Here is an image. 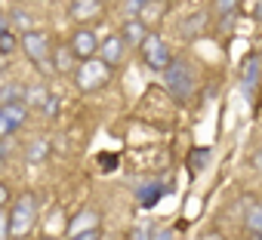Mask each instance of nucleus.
Returning <instances> with one entry per match:
<instances>
[{"mask_svg": "<svg viewBox=\"0 0 262 240\" xmlns=\"http://www.w3.org/2000/svg\"><path fill=\"white\" fill-rule=\"evenodd\" d=\"M7 22H10V28H13V25H25V28H31V19H28V13H22V10H16Z\"/></svg>", "mask_w": 262, "mask_h": 240, "instance_id": "26", "label": "nucleus"}, {"mask_svg": "<svg viewBox=\"0 0 262 240\" xmlns=\"http://www.w3.org/2000/svg\"><path fill=\"white\" fill-rule=\"evenodd\" d=\"M7 28H10V22H7L4 16H0V31H7Z\"/></svg>", "mask_w": 262, "mask_h": 240, "instance_id": "34", "label": "nucleus"}, {"mask_svg": "<svg viewBox=\"0 0 262 240\" xmlns=\"http://www.w3.org/2000/svg\"><path fill=\"white\" fill-rule=\"evenodd\" d=\"M68 240H102V231L99 228H86L80 234H68Z\"/></svg>", "mask_w": 262, "mask_h": 240, "instance_id": "25", "label": "nucleus"}, {"mask_svg": "<svg viewBox=\"0 0 262 240\" xmlns=\"http://www.w3.org/2000/svg\"><path fill=\"white\" fill-rule=\"evenodd\" d=\"M7 219H10V237H25L34 228V222H37V200H34V194H22L13 203V209L7 212Z\"/></svg>", "mask_w": 262, "mask_h": 240, "instance_id": "3", "label": "nucleus"}, {"mask_svg": "<svg viewBox=\"0 0 262 240\" xmlns=\"http://www.w3.org/2000/svg\"><path fill=\"white\" fill-rule=\"evenodd\" d=\"M16 50H19V37L13 34V28L0 31V59H10Z\"/></svg>", "mask_w": 262, "mask_h": 240, "instance_id": "19", "label": "nucleus"}, {"mask_svg": "<svg viewBox=\"0 0 262 240\" xmlns=\"http://www.w3.org/2000/svg\"><path fill=\"white\" fill-rule=\"evenodd\" d=\"M22 83H4L0 86V102H16V99H22Z\"/></svg>", "mask_w": 262, "mask_h": 240, "instance_id": "22", "label": "nucleus"}, {"mask_svg": "<svg viewBox=\"0 0 262 240\" xmlns=\"http://www.w3.org/2000/svg\"><path fill=\"white\" fill-rule=\"evenodd\" d=\"M71 53H74V59L80 62V59H93L96 56V50H99V37H96V31H90V28H77L74 34H71Z\"/></svg>", "mask_w": 262, "mask_h": 240, "instance_id": "7", "label": "nucleus"}, {"mask_svg": "<svg viewBox=\"0 0 262 240\" xmlns=\"http://www.w3.org/2000/svg\"><path fill=\"white\" fill-rule=\"evenodd\" d=\"M253 166L262 173V151H256V154H253Z\"/></svg>", "mask_w": 262, "mask_h": 240, "instance_id": "32", "label": "nucleus"}, {"mask_svg": "<svg viewBox=\"0 0 262 240\" xmlns=\"http://www.w3.org/2000/svg\"><path fill=\"white\" fill-rule=\"evenodd\" d=\"M7 203H10V188L0 182V206H7Z\"/></svg>", "mask_w": 262, "mask_h": 240, "instance_id": "30", "label": "nucleus"}, {"mask_svg": "<svg viewBox=\"0 0 262 240\" xmlns=\"http://www.w3.org/2000/svg\"><path fill=\"white\" fill-rule=\"evenodd\" d=\"M53 56V68L59 71V74H68L74 65H77V59H74V53H71V46H59L56 53H50Z\"/></svg>", "mask_w": 262, "mask_h": 240, "instance_id": "16", "label": "nucleus"}, {"mask_svg": "<svg viewBox=\"0 0 262 240\" xmlns=\"http://www.w3.org/2000/svg\"><path fill=\"white\" fill-rule=\"evenodd\" d=\"M244 228H247L250 234H259V231H262V200H247Z\"/></svg>", "mask_w": 262, "mask_h": 240, "instance_id": "13", "label": "nucleus"}, {"mask_svg": "<svg viewBox=\"0 0 262 240\" xmlns=\"http://www.w3.org/2000/svg\"><path fill=\"white\" fill-rule=\"evenodd\" d=\"M139 50H142V62L148 65V68H155V71H164L170 62H173V53H170V43L161 37V34H145V40L139 43Z\"/></svg>", "mask_w": 262, "mask_h": 240, "instance_id": "4", "label": "nucleus"}, {"mask_svg": "<svg viewBox=\"0 0 262 240\" xmlns=\"http://www.w3.org/2000/svg\"><path fill=\"white\" fill-rule=\"evenodd\" d=\"M204 25H207V13H204V10H198L194 16H188V19L182 22V34H185V37H191V34H198Z\"/></svg>", "mask_w": 262, "mask_h": 240, "instance_id": "20", "label": "nucleus"}, {"mask_svg": "<svg viewBox=\"0 0 262 240\" xmlns=\"http://www.w3.org/2000/svg\"><path fill=\"white\" fill-rule=\"evenodd\" d=\"M126 43H123V37L120 34H108L105 40H99V50H96V56L108 65V68H120L123 65V59H126Z\"/></svg>", "mask_w": 262, "mask_h": 240, "instance_id": "6", "label": "nucleus"}, {"mask_svg": "<svg viewBox=\"0 0 262 240\" xmlns=\"http://www.w3.org/2000/svg\"><path fill=\"white\" fill-rule=\"evenodd\" d=\"M99 10H102V0H71L68 4V16L74 22H90L99 16Z\"/></svg>", "mask_w": 262, "mask_h": 240, "instance_id": "9", "label": "nucleus"}, {"mask_svg": "<svg viewBox=\"0 0 262 240\" xmlns=\"http://www.w3.org/2000/svg\"><path fill=\"white\" fill-rule=\"evenodd\" d=\"M0 240H10V219H7L4 206H0Z\"/></svg>", "mask_w": 262, "mask_h": 240, "instance_id": "29", "label": "nucleus"}, {"mask_svg": "<svg viewBox=\"0 0 262 240\" xmlns=\"http://www.w3.org/2000/svg\"><path fill=\"white\" fill-rule=\"evenodd\" d=\"M7 154H10V148L4 145V139H0V170H4V166H7Z\"/></svg>", "mask_w": 262, "mask_h": 240, "instance_id": "31", "label": "nucleus"}, {"mask_svg": "<svg viewBox=\"0 0 262 240\" xmlns=\"http://www.w3.org/2000/svg\"><path fill=\"white\" fill-rule=\"evenodd\" d=\"M13 133H16V127H13V124H10V120H7V117H4V114H0V139H10V136H13Z\"/></svg>", "mask_w": 262, "mask_h": 240, "instance_id": "28", "label": "nucleus"}, {"mask_svg": "<svg viewBox=\"0 0 262 240\" xmlns=\"http://www.w3.org/2000/svg\"><path fill=\"white\" fill-rule=\"evenodd\" d=\"M253 240H262V231H259V234H253Z\"/></svg>", "mask_w": 262, "mask_h": 240, "instance_id": "35", "label": "nucleus"}, {"mask_svg": "<svg viewBox=\"0 0 262 240\" xmlns=\"http://www.w3.org/2000/svg\"><path fill=\"white\" fill-rule=\"evenodd\" d=\"M151 0H123V16L126 19H145Z\"/></svg>", "mask_w": 262, "mask_h": 240, "instance_id": "18", "label": "nucleus"}, {"mask_svg": "<svg viewBox=\"0 0 262 240\" xmlns=\"http://www.w3.org/2000/svg\"><path fill=\"white\" fill-rule=\"evenodd\" d=\"M22 102H25L28 108H40L43 114H53V111H56V105H53L56 99H53V95L47 92V86H40V83H37V86H28V89L22 92Z\"/></svg>", "mask_w": 262, "mask_h": 240, "instance_id": "8", "label": "nucleus"}, {"mask_svg": "<svg viewBox=\"0 0 262 240\" xmlns=\"http://www.w3.org/2000/svg\"><path fill=\"white\" fill-rule=\"evenodd\" d=\"M237 4H241V0H216V13H219L222 19H228V16L237 13Z\"/></svg>", "mask_w": 262, "mask_h": 240, "instance_id": "24", "label": "nucleus"}, {"mask_svg": "<svg viewBox=\"0 0 262 240\" xmlns=\"http://www.w3.org/2000/svg\"><path fill=\"white\" fill-rule=\"evenodd\" d=\"M164 83L179 102H191V95H194V68L185 59H173L164 68Z\"/></svg>", "mask_w": 262, "mask_h": 240, "instance_id": "1", "label": "nucleus"}, {"mask_svg": "<svg viewBox=\"0 0 262 240\" xmlns=\"http://www.w3.org/2000/svg\"><path fill=\"white\" fill-rule=\"evenodd\" d=\"M148 25H145V19H126L123 25H120V37H123V43L126 46H139L142 40H145V31Z\"/></svg>", "mask_w": 262, "mask_h": 240, "instance_id": "10", "label": "nucleus"}, {"mask_svg": "<svg viewBox=\"0 0 262 240\" xmlns=\"http://www.w3.org/2000/svg\"><path fill=\"white\" fill-rule=\"evenodd\" d=\"M151 240H176V228H158V231H151Z\"/></svg>", "mask_w": 262, "mask_h": 240, "instance_id": "27", "label": "nucleus"}, {"mask_svg": "<svg viewBox=\"0 0 262 240\" xmlns=\"http://www.w3.org/2000/svg\"><path fill=\"white\" fill-rule=\"evenodd\" d=\"M108 77H111V68H108L99 56L80 59V62L74 65V83H77V89H83V92L102 89V86L108 83Z\"/></svg>", "mask_w": 262, "mask_h": 240, "instance_id": "2", "label": "nucleus"}, {"mask_svg": "<svg viewBox=\"0 0 262 240\" xmlns=\"http://www.w3.org/2000/svg\"><path fill=\"white\" fill-rule=\"evenodd\" d=\"M19 46L25 50V56H28L34 65H43V62L50 59V37H47V31L28 28V31L19 37Z\"/></svg>", "mask_w": 262, "mask_h": 240, "instance_id": "5", "label": "nucleus"}, {"mask_svg": "<svg viewBox=\"0 0 262 240\" xmlns=\"http://www.w3.org/2000/svg\"><path fill=\"white\" fill-rule=\"evenodd\" d=\"M86 228H99V212L96 209H83L80 215H74L71 225H68V234H80Z\"/></svg>", "mask_w": 262, "mask_h": 240, "instance_id": "15", "label": "nucleus"}, {"mask_svg": "<svg viewBox=\"0 0 262 240\" xmlns=\"http://www.w3.org/2000/svg\"><path fill=\"white\" fill-rule=\"evenodd\" d=\"M164 185L161 182H148V185H142L139 191H136V197H139V206H155L161 197H164Z\"/></svg>", "mask_w": 262, "mask_h": 240, "instance_id": "14", "label": "nucleus"}, {"mask_svg": "<svg viewBox=\"0 0 262 240\" xmlns=\"http://www.w3.org/2000/svg\"><path fill=\"white\" fill-rule=\"evenodd\" d=\"M40 240H56V237H40Z\"/></svg>", "mask_w": 262, "mask_h": 240, "instance_id": "36", "label": "nucleus"}, {"mask_svg": "<svg viewBox=\"0 0 262 240\" xmlns=\"http://www.w3.org/2000/svg\"><path fill=\"white\" fill-rule=\"evenodd\" d=\"M50 157V142L47 139H34L28 148H25V160L28 163H43Z\"/></svg>", "mask_w": 262, "mask_h": 240, "instance_id": "17", "label": "nucleus"}, {"mask_svg": "<svg viewBox=\"0 0 262 240\" xmlns=\"http://www.w3.org/2000/svg\"><path fill=\"white\" fill-rule=\"evenodd\" d=\"M207 163H210V148H194L191 157H188V170L191 173H201Z\"/></svg>", "mask_w": 262, "mask_h": 240, "instance_id": "21", "label": "nucleus"}, {"mask_svg": "<svg viewBox=\"0 0 262 240\" xmlns=\"http://www.w3.org/2000/svg\"><path fill=\"white\" fill-rule=\"evenodd\" d=\"M0 114H4L10 124L19 130V127L25 124V117H28V105H25L22 99H16V102H0Z\"/></svg>", "mask_w": 262, "mask_h": 240, "instance_id": "12", "label": "nucleus"}, {"mask_svg": "<svg viewBox=\"0 0 262 240\" xmlns=\"http://www.w3.org/2000/svg\"><path fill=\"white\" fill-rule=\"evenodd\" d=\"M204 240H222V234H216V231H210V234H207Z\"/></svg>", "mask_w": 262, "mask_h": 240, "instance_id": "33", "label": "nucleus"}, {"mask_svg": "<svg viewBox=\"0 0 262 240\" xmlns=\"http://www.w3.org/2000/svg\"><path fill=\"white\" fill-rule=\"evenodd\" d=\"M151 225L148 222H139V225H133V231H129V240H151Z\"/></svg>", "mask_w": 262, "mask_h": 240, "instance_id": "23", "label": "nucleus"}, {"mask_svg": "<svg viewBox=\"0 0 262 240\" xmlns=\"http://www.w3.org/2000/svg\"><path fill=\"white\" fill-rule=\"evenodd\" d=\"M259 71H262V62L253 56V59H247V65H244V74H241V89H244V95L250 99L253 95V89H256V83H259Z\"/></svg>", "mask_w": 262, "mask_h": 240, "instance_id": "11", "label": "nucleus"}]
</instances>
